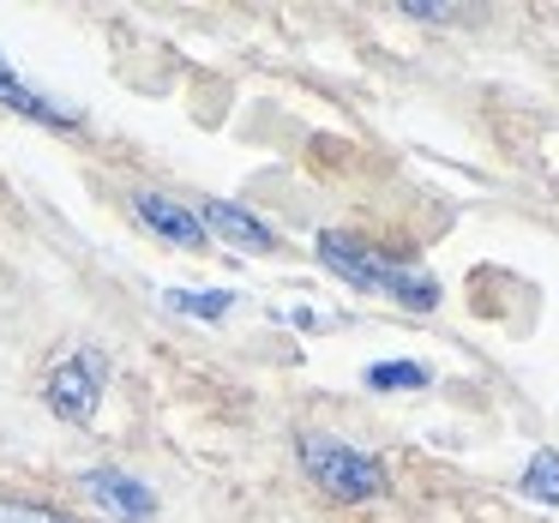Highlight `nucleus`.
Segmentation results:
<instances>
[{
  "mask_svg": "<svg viewBox=\"0 0 559 523\" xmlns=\"http://www.w3.org/2000/svg\"><path fill=\"white\" fill-rule=\"evenodd\" d=\"M367 385L373 391H415V385H427V367L421 361H379V367H367Z\"/></svg>",
  "mask_w": 559,
  "mask_h": 523,
  "instance_id": "obj_10",
  "label": "nucleus"
},
{
  "mask_svg": "<svg viewBox=\"0 0 559 523\" xmlns=\"http://www.w3.org/2000/svg\"><path fill=\"white\" fill-rule=\"evenodd\" d=\"M0 103L7 109H19V115H31V121H49V127H79V115L73 109H61L55 97H43V91H31L25 79L13 73V61L0 55Z\"/></svg>",
  "mask_w": 559,
  "mask_h": 523,
  "instance_id": "obj_7",
  "label": "nucleus"
},
{
  "mask_svg": "<svg viewBox=\"0 0 559 523\" xmlns=\"http://www.w3.org/2000/svg\"><path fill=\"white\" fill-rule=\"evenodd\" d=\"M319 259H325V265L337 271V277H349L355 289L391 295V301L415 307V313H427V307L439 301V283L427 277V271L391 265V259H379L373 247H361L355 235H337V229H325V235H319Z\"/></svg>",
  "mask_w": 559,
  "mask_h": 523,
  "instance_id": "obj_1",
  "label": "nucleus"
},
{
  "mask_svg": "<svg viewBox=\"0 0 559 523\" xmlns=\"http://www.w3.org/2000/svg\"><path fill=\"white\" fill-rule=\"evenodd\" d=\"M523 494L559 506V451H535L530 469H523Z\"/></svg>",
  "mask_w": 559,
  "mask_h": 523,
  "instance_id": "obj_8",
  "label": "nucleus"
},
{
  "mask_svg": "<svg viewBox=\"0 0 559 523\" xmlns=\"http://www.w3.org/2000/svg\"><path fill=\"white\" fill-rule=\"evenodd\" d=\"M85 494L103 499V506H109L115 518H127V523H139V518H151V511H157L151 487L133 482V475H121V469H85Z\"/></svg>",
  "mask_w": 559,
  "mask_h": 523,
  "instance_id": "obj_5",
  "label": "nucleus"
},
{
  "mask_svg": "<svg viewBox=\"0 0 559 523\" xmlns=\"http://www.w3.org/2000/svg\"><path fill=\"white\" fill-rule=\"evenodd\" d=\"M133 217L145 223V229H157L163 241H175V247H205V223H199V211L175 205L169 193H133Z\"/></svg>",
  "mask_w": 559,
  "mask_h": 523,
  "instance_id": "obj_4",
  "label": "nucleus"
},
{
  "mask_svg": "<svg viewBox=\"0 0 559 523\" xmlns=\"http://www.w3.org/2000/svg\"><path fill=\"white\" fill-rule=\"evenodd\" d=\"M403 13H415V19H445V7H439V0H403Z\"/></svg>",
  "mask_w": 559,
  "mask_h": 523,
  "instance_id": "obj_12",
  "label": "nucleus"
},
{
  "mask_svg": "<svg viewBox=\"0 0 559 523\" xmlns=\"http://www.w3.org/2000/svg\"><path fill=\"white\" fill-rule=\"evenodd\" d=\"M103 379H109V361H103L97 349L67 355V361L49 373L55 415H67V421H91V415H97V397H103Z\"/></svg>",
  "mask_w": 559,
  "mask_h": 523,
  "instance_id": "obj_3",
  "label": "nucleus"
},
{
  "mask_svg": "<svg viewBox=\"0 0 559 523\" xmlns=\"http://www.w3.org/2000/svg\"><path fill=\"white\" fill-rule=\"evenodd\" d=\"M0 523H79V518H61L49 506H25V499H0Z\"/></svg>",
  "mask_w": 559,
  "mask_h": 523,
  "instance_id": "obj_11",
  "label": "nucleus"
},
{
  "mask_svg": "<svg viewBox=\"0 0 559 523\" xmlns=\"http://www.w3.org/2000/svg\"><path fill=\"white\" fill-rule=\"evenodd\" d=\"M199 223H205V229H217L223 241H241L247 253H271V247H277V235H271L265 223L253 217V211H241V205H223V199H211V205L199 211Z\"/></svg>",
  "mask_w": 559,
  "mask_h": 523,
  "instance_id": "obj_6",
  "label": "nucleus"
},
{
  "mask_svg": "<svg viewBox=\"0 0 559 523\" xmlns=\"http://www.w3.org/2000/svg\"><path fill=\"white\" fill-rule=\"evenodd\" d=\"M169 307L175 313H199V319H223L235 307L229 289H169Z\"/></svg>",
  "mask_w": 559,
  "mask_h": 523,
  "instance_id": "obj_9",
  "label": "nucleus"
},
{
  "mask_svg": "<svg viewBox=\"0 0 559 523\" xmlns=\"http://www.w3.org/2000/svg\"><path fill=\"white\" fill-rule=\"evenodd\" d=\"M301 469L325 487L331 499H373L385 487V463L367 457L361 445L337 433H301Z\"/></svg>",
  "mask_w": 559,
  "mask_h": 523,
  "instance_id": "obj_2",
  "label": "nucleus"
}]
</instances>
